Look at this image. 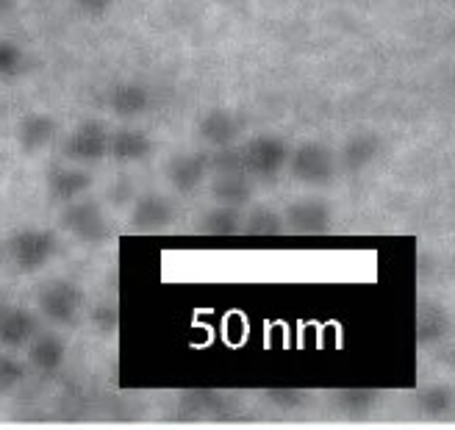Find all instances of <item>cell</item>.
<instances>
[{"mask_svg": "<svg viewBox=\"0 0 455 430\" xmlns=\"http://www.w3.org/2000/svg\"><path fill=\"white\" fill-rule=\"evenodd\" d=\"M26 350L28 370H36L39 375H56L67 361V338L56 330H36Z\"/></svg>", "mask_w": 455, "mask_h": 430, "instance_id": "obj_10", "label": "cell"}, {"mask_svg": "<svg viewBox=\"0 0 455 430\" xmlns=\"http://www.w3.org/2000/svg\"><path fill=\"white\" fill-rule=\"evenodd\" d=\"M56 133L59 125L48 111H31L17 123V145L26 153H39L56 139Z\"/></svg>", "mask_w": 455, "mask_h": 430, "instance_id": "obj_17", "label": "cell"}, {"mask_svg": "<svg viewBox=\"0 0 455 430\" xmlns=\"http://www.w3.org/2000/svg\"><path fill=\"white\" fill-rule=\"evenodd\" d=\"M239 131H242L239 117L228 108H209L206 115L197 120V137L214 150L236 145Z\"/></svg>", "mask_w": 455, "mask_h": 430, "instance_id": "obj_14", "label": "cell"}, {"mask_svg": "<svg viewBox=\"0 0 455 430\" xmlns=\"http://www.w3.org/2000/svg\"><path fill=\"white\" fill-rule=\"evenodd\" d=\"M92 322L100 328V330H114L117 328V322H120V316H117V306H111V303H106V306H98L95 311H92Z\"/></svg>", "mask_w": 455, "mask_h": 430, "instance_id": "obj_27", "label": "cell"}, {"mask_svg": "<svg viewBox=\"0 0 455 430\" xmlns=\"http://www.w3.org/2000/svg\"><path fill=\"white\" fill-rule=\"evenodd\" d=\"M28 378V364L22 358H17L12 350L0 353V397L17 392Z\"/></svg>", "mask_w": 455, "mask_h": 430, "instance_id": "obj_23", "label": "cell"}, {"mask_svg": "<svg viewBox=\"0 0 455 430\" xmlns=\"http://www.w3.org/2000/svg\"><path fill=\"white\" fill-rule=\"evenodd\" d=\"M212 197L214 203L222 206H247L250 197H253V187L244 172H214V184H212Z\"/></svg>", "mask_w": 455, "mask_h": 430, "instance_id": "obj_18", "label": "cell"}, {"mask_svg": "<svg viewBox=\"0 0 455 430\" xmlns=\"http://www.w3.org/2000/svg\"><path fill=\"white\" fill-rule=\"evenodd\" d=\"M172 219H175V206L170 203V197L158 195V192H148V195H140L133 200V209H131L133 231L162 234L170 228Z\"/></svg>", "mask_w": 455, "mask_h": 430, "instance_id": "obj_8", "label": "cell"}, {"mask_svg": "<svg viewBox=\"0 0 455 430\" xmlns=\"http://www.w3.org/2000/svg\"><path fill=\"white\" fill-rule=\"evenodd\" d=\"M61 228L84 244H98L108 236V219L100 203L84 195L61 206Z\"/></svg>", "mask_w": 455, "mask_h": 430, "instance_id": "obj_4", "label": "cell"}, {"mask_svg": "<svg viewBox=\"0 0 455 430\" xmlns=\"http://www.w3.org/2000/svg\"><path fill=\"white\" fill-rule=\"evenodd\" d=\"M450 333V316L439 306H425L417 316L419 345H436Z\"/></svg>", "mask_w": 455, "mask_h": 430, "instance_id": "obj_22", "label": "cell"}, {"mask_svg": "<svg viewBox=\"0 0 455 430\" xmlns=\"http://www.w3.org/2000/svg\"><path fill=\"white\" fill-rule=\"evenodd\" d=\"M212 172L209 153H178L167 164V180L178 195H192Z\"/></svg>", "mask_w": 455, "mask_h": 430, "instance_id": "obj_9", "label": "cell"}, {"mask_svg": "<svg viewBox=\"0 0 455 430\" xmlns=\"http://www.w3.org/2000/svg\"><path fill=\"white\" fill-rule=\"evenodd\" d=\"M417 409L427 419H447L452 417V409H455V394L447 383H430V386L419 389Z\"/></svg>", "mask_w": 455, "mask_h": 430, "instance_id": "obj_19", "label": "cell"}, {"mask_svg": "<svg viewBox=\"0 0 455 430\" xmlns=\"http://www.w3.org/2000/svg\"><path fill=\"white\" fill-rule=\"evenodd\" d=\"M283 217L281 211L269 209V206H256L247 214H242V234L250 236H278L283 234Z\"/></svg>", "mask_w": 455, "mask_h": 430, "instance_id": "obj_21", "label": "cell"}, {"mask_svg": "<svg viewBox=\"0 0 455 430\" xmlns=\"http://www.w3.org/2000/svg\"><path fill=\"white\" fill-rule=\"evenodd\" d=\"M153 103V95H150V89L140 81H120V84H114L108 89V95H106V106L114 117H120V120H136V117H142L145 111L150 108Z\"/></svg>", "mask_w": 455, "mask_h": 430, "instance_id": "obj_11", "label": "cell"}, {"mask_svg": "<svg viewBox=\"0 0 455 430\" xmlns=\"http://www.w3.org/2000/svg\"><path fill=\"white\" fill-rule=\"evenodd\" d=\"M0 261H4V244H0Z\"/></svg>", "mask_w": 455, "mask_h": 430, "instance_id": "obj_30", "label": "cell"}, {"mask_svg": "<svg viewBox=\"0 0 455 430\" xmlns=\"http://www.w3.org/2000/svg\"><path fill=\"white\" fill-rule=\"evenodd\" d=\"M267 400L281 405V409H298V405L303 402V392L300 389H269Z\"/></svg>", "mask_w": 455, "mask_h": 430, "instance_id": "obj_26", "label": "cell"}, {"mask_svg": "<svg viewBox=\"0 0 455 430\" xmlns=\"http://www.w3.org/2000/svg\"><path fill=\"white\" fill-rule=\"evenodd\" d=\"M380 153H383V142L378 133H353V137L341 145L336 164L347 172H361L370 164H375Z\"/></svg>", "mask_w": 455, "mask_h": 430, "instance_id": "obj_16", "label": "cell"}, {"mask_svg": "<svg viewBox=\"0 0 455 430\" xmlns=\"http://www.w3.org/2000/svg\"><path fill=\"white\" fill-rule=\"evenodd\" d=\"M153 153V139L148 131L140 128H120L108 133V155L120 164H140Z\"/></svg>", "mask_w": 455, "mask_h": 430, "instance_id": "obj_15", "label": "cell"}, {"mask_svg": "<svg viewBox=\"0 0 455 430\" xmlns=\"http://www.w3.org/2000/svg\"><path fill=\"white\" fill-rule=\"evenodd\" d=\"M92 172L81 164H56L51 172H48V195L56 200V203H70L76 197H84L89 189H92Z\"/></svg>", "mask_w": 455, "mask_h": 430, "instance_id": "obj_13", "label": "cell"}, {"mask_svg": "<svg viewBox=\"0 0 455 430\" xmlns=\"http://www.w3.org/2000/svg\"><path fill=\"white\" fill-rule=\"evenodd\" d=\"M200 231L209 234V236H236V234H242V209L217 203L212 211L203 214Z\"/></svg>", "mask_w": 455, "mask_h": 430, "instance_id": "obj_20", "label": "cell"}, {"mask_svg": "<svg viewBox=\"0 0 455 430\" xmlns=\"http://www.w3.org/2000/svg\"><path fill=\"white\" fill-rule=\"evenodd\" d=\"M26 70V53L17 42L12 39H0V81L17 78Z\"/></svg>", "mask_w": 455, "mask_h": 430, "instance_id": "obj_25", "label": "cell"}, {"mask_svg": "<svg viewBox=\"0 0 455 430\" xmlns=\"http://www.w3.org/2000/svg\"><path fill=\"white\" fill-rule=\"evenodd\" d=\"M239 153L247 178H275L281 170H286L289 162V145L275 133H261V137L247 139Z\"/></svg>", "mask_w": 455, "mask_h": 430, "instance_id": "obj_5", "label": "cell"}, {"mask_svg": "<svg viewBox=\"0 0 455 430\" xmlns=\"http://www.w3.org/2000/svg\"><path fill=\"white\" fill-rule=\"evenodd\" d=\"M108 128L98 120H84L78 123L70 137L64 139V155L70 158L73 164H100L108 155Z\"/></svg>", "mask_w": 455, "mask_h": 430, "instance_id": "obj_6", "label": "cell"}, {"mask_svg": "<svg viewBox=\"0 0 455 430\" xmlns=\"http://www.w3.org/2000/svg\"><path fill=\"white\" fill-rule=\"evenodd\" d=\"M14 6H17V0H0V17L14 12Z\"/></svg>", "mask_w": 455, "mask_h": 430, "instance_id": "obj_29", "label": "cell"}, {"mask_svg": "<svg viewBox=\"0 0 455 430\" xmlns=\"http://www.w3.org/2000/svg\"><path fill=\"white\" fill-rule=\"evenodd\" d=\"M59 253V239L48 228H20L4 244V259L22 275H34L48 267Z\"/></svg>", "mask_w": 455, "mask_h": 430, "instance_id": "obj_1", "label": "cell"}, {"mask_svg": "<svg viewBox=\"0 0 455 430\" xmlns=\"http://www.w3.org/2000/svg\"><path fill=\"white\" fill-rule=\"evenodd\" d=\"M36 330H39V322L34 311L22 306L0 308V347L4 350H12V353L22 350L34 338Z\"/></svg>", "mask_w": 455, "mask_h": 430, "instance_id": "obj_12", "label": "cell"}, {"mask_svg": "<svg viewBox=\"0 0 455 430\" xmlns=\"http://www.w3.org/2000/svg\"><path fill=\"white\" fill-rule=\"evenodd\" d=\"M286 170L308 187H325L333 180L339 164H336V153L328 145L300 142L298 147H289Z\"/></svg>", "mask_w": 455, "mask_h": 430, "instance_id": "obj_3", "label": "cell"}, {"mask_svg": "<svg viewBox=\"0 0 455 430\" xmlns=\"http://www.w3.org/2000/svg\"><path fill=\"white\" fill-rule=\"evenodd\" d=\"M111 4L114 0H76V6L86 14H103L111 9Z\"/></svg>", "mask_w": 455, "mask_h": 430, "instance_id": "obj_28", "label": "cell"}, {"mask_svg": "<svg viewBox=\"0 0 455 430\" xmlns=\"http://www.w3.org/2000/svg\"><path fill=\"white\" fill-rule=\"evenodd\" d=\"M39 314L56 328H73L81 320L84 311V289L76 281L67 278H53L39 286L36 294Z\"/></svg>", "mask_w": 455, "mask_h": 430, "instance_id": "obj_2", "label": "cell"}, {"mask_svg": "<svg viewBox=\"0 0 455 430\" xmlns=\"http://www.w3.org/2000/svg\"><path fill=\"white\" fill-rule=\"evenodd\" d=\"M336 402H339V409L347 411L350 417H363L367 411L375 409L378 392H372V389H345V392L336 394Z\"/></svg>", "mask_w": 455, "mask_h": 430, "instance_id": "obj_24", "label": "cell"}, {"mask_svg": "<svg viewBox=\"0 0 455 430\" xmlns=\"http://www.w3.org/2000/svg\"><path fill=\"white\" fill-rule=\"evenodd\" d=\"M283 228L300 236L328 234L333 225V211L323 197H300L283 209Z\"/></svg>", "mask_w": 455, "mask_h": 430, "instance_id": "obj_7", "label": "cell"}]
</instances>
